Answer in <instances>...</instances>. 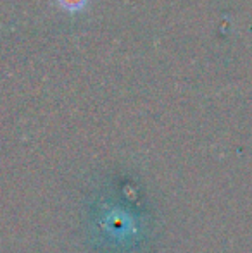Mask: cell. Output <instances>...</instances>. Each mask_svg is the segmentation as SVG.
Returning a JSON list of instances; mask_svg holds the SVG:
<instances>
[{"label":"cell","instance_id":"6da1fadb","mask_svg":"<svg viewBox=\"0 0 252 253\" xmlns=\"http://www.w3.org/2000/svg\"><path fill=\"white\" fill-rule=\"evenodd\" d=\"M92 210L95 253H154L155 219L137 184L118 177L102 184Z\"/></svg>","mask_w":252,"mask_h":253},{"label":"cell","instance_id":"7a4b0ae2","mask_svg":"<svg viewBox=\"0 0 252 253\" xmlns=\"http://www.w3.org/2000/svg\"><path fill=\"white\" fill-rule=\"evenodd\" d=\"M54 2L59 9L64 10V12L78 14V12H83V10L87 9L90 0H54Z\"/></svg>","mask_w":252,"mask_h":253}]
</instances>
